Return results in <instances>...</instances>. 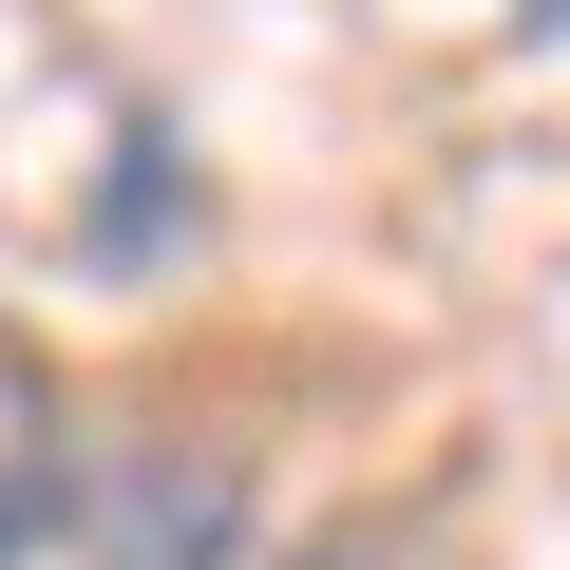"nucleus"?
<instances>
[{
    "label": "nucleus",
    "instance_id": "f257e3e1",
    "mask_svg": "<svg viewBox=\"0 0 570 570\" xmlns=\"http://www.w3.org/2000/svg\"><path fill=\"white\" fill-rule=\"evenodd\" d=\"M266 494L228 438H96L77 456V570H247Z\"/></svg>",
    "mask_w": 570,
    "mask_h": 570
},
{
    "label": "nucleus",
    "instance_id": "f03ea898",
    "mask_svg": "<svg viewBox=\"0 0 570 570\" xmlns=\"http://www.w3.org/2000/svg\"><path fill=\"white\" fill-rule=\"evenodd\" d=\"M171 228H190V153H171V134H115V190H96L77 266H153Z\"/></svg>",
    "mask_w": 570,
    "mask_h": 570
},
{
    "label": "nucleus",
    "instance_id": "7ed1b4c3",
    "mask_svg": "<svg viewBox=\"0 0 570 570\" xmlns=\"http://www.w3.org/2000/svg\"><path fill=\"white\" fill-rule=\"evenodd\" d=\"M77 551V438H0V570Z\"/></svg>",
    "mask_w": 570,
    "mask_h": 570
},
{
    "label": "nucleus",
    "instance_id": "20e7f679",
    "mask_svg": "<svg viewBox=\"0 0 570 570\" xmlns=\"http://www.w3.org/2000/svg\"><path fill=\"white\" fill-rule=\"evenodd\" d=\"M285 570H400L381 532H305V551H285Z\"/></svg>",
    "mask_w": 570,
    "mask_h": 570
},
{
    "label": "nucleus",
    "instance_id": "39448f33",
    "mask_svg": "<svg viewBox=\"0 0 570 570\" xmlns=\"http://www.w3.org/2000/svg\"><path fill=\"white\" fill-rule=\"evenodd\" d=\"M513 20H532V39H570V0H513Z\"/></svg>",
    "mask_w": 570,
    "mask_h": 570
}]
</instances>
